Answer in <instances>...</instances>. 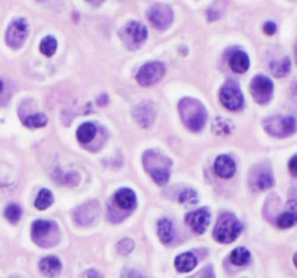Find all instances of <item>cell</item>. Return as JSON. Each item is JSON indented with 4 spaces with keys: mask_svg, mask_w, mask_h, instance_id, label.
Instances as JSON below:
<instances>
[{
    "mask_svg": "<svg viewBox=\"0 0 297 278\" xmlns=\"http://www.w3.org/2000/svg\"><path fill=\"white\" fill-rule=\"evenodd\" d=\"M178 109H180L181 120L184 126L187 127L189 131L198 133L204 128L207 121V111L200 101L192 98L181 99Z\"/></svg>",
    "mask_w": 297,
    "mask_h": 278,
    "instance_id": "1",
    "label": "cell"
},
{
    "mask_svg": "<svg viewBox=\"0 0 297 278\" xmlns=\"http://www.w3.org/2000/svg\"><path fill=\"white\" fill-rule=\"evenodd\" d=\"M275 31H277V25H275L274 22H267V24L264 25V32H265L267 35H274Z\"/></svg>",
    "mask_w": 297,
    "mask_h": 278,
    "instance_id": "35",
    "label": "cell"
},
{
    "mask_svg": "<svg viewBox=\"0 0 297 278\" xmlns=\"http://www.w3.org/2000/svg\"><path fill=\"white\" fill-rule=\"evenodd\" d=\"M198 278H216L214 277V271H213V267H206L203 271H200L197 274Z\"/></svg>",
    "mask_w": 297,
    "mask_h": 278,
    "instance_id": "33",
    "label": "cell"
},
{
    "mask_svg": "<svg viewBox=\"0 0 297 278\" xmlns=\"http://www.w3.org/2000/svg\"><path fill=\"white\" fill-rule=\"evenodd\" d=\"M274 185V178H272V173L270 171H262L260 172L258 178H256V187L258 189H268Z\"/></svg>",
    "mask_w": 297,
    "mask_h": 278,
    "instance_id": "28",
    "label": "cell"
},
{
    "mask_svg": "<svg viewBox=\"0 0 297 278\" xmlns=\"http://www.w3.org/2000/svg\"><path fill=\"white\" fill-rule=\"evenodd\" d=\"M133 115L140 126L143 128H147L153 124L154 117H156V108L152 102H142L140 105L134 108Z\"/></svg>",
    "mask_w": 297,
    "mask_h": 278,
    "instance_id": "12",
    "label": "cell"
},
{
    "mask_svg": "<svg viewBox=\"0 0 297 278\" xmlns=\"http://www.w3.org/2000/svg\"><path fill=\"white\" fill-rule=\"evenodd\" d=\"M76 135H77V140H79L82 144L90 143V142L95 138V135H96V126L92 124V123H83V124L77 128Z\"/></svg>",
    "mask_w": 297,
    "mask_h": 278,
    "instance_id": "21",
    "label": "cell"
},
{
    "mask_svg": "<svg viewBox=\"0 0 297 278\" xmlns=\"http://www.w3.org/2000/svg\"><path fill=\"white\" fill-rule=\"evenodd\" d=\"M117 249L121 255H128L130 252L134 249V242H133L131 239H123V241L117 245Z\"/></svg>",
    "mask_w": 297,
    "mask_h": 278,
    "instance_id": "32",
    "label": "cell"
},
{
    "mask_svg": "<svg viewBox=\"0 0 297 278\" xmlns=\"http://www.w3.org/2000/svg\"><path fill=\"white\" fill-rule=\"evenodd\" d=\"M242 232V225L241 222L230 213H225L220 215L219 222H217L213 236L217 242L220 243H232L234 242L239 234Z\"/></svg>",
    "mask_w": 297,
    "mask_h": 278,
    "instance_id": "3",
    "label": "cell"
},
{
    "mask_svg": "<svg viewBox=\"0 0 297 278\" xmlns=\"http://www.w3.org/2000/svg\"><path fill=\"white\" fill-rule=\"evenodd\" d=\"M99 210H101V207H99L96 201H89V203L83 204L74 211V220L79 225H89L90 222H93L99 215Z\"/></svg>",
    "mask_w": 297,
    "mask_h": 278,
    "instance_id": "13",
    "label": "cell"
},
{
    "mask_svg": "<svg viewBox=\"0 0 297 278\" xmlns=\"http://www.w3.org/2000/svg\"><path fill=\"white\" fill-rule=\"evenodd\" d=\"M294 57H296V63H297V44L294 47Z\"/></svg>",
    "mask_w": 297,
    "mask_h": 278,
    "instance_id": "39",
    "label": "cell"
},
{
    "mask_svg": "<svg viewBox=\"0 0 297 278\" xmlns=\"http://www.w3.org/2000/svg\"><path fill=\"white\" fill-rule=\"evenodd\" d=\"M288 171H290V173H291L294 178H297V154L293 156V157L290 159V162H288Z\"/></svg>",
    "mask_w": 297,
    "mask_h": 278,
    "instance_id": "34",
    "label": "cell"
},
{
    "mask_svg": "<svg viewBox=\"0 0 297 278\" xmlns=\"http://www.w3.org/2000/svg\"><path fill=\"white\" fill-rule=\"evenodd\" d=\"M220 102L226 109L237 111L243 107V95L237 83L227 82L220 89Z\"/></svg>",
    "mask_w": 297,
    "mask_h": 278,
    "instance_id": "7",
    "label": "cell"
},
{
    "mask_svg": "<svg viewBox=\"0 0 297 278\" xmlns=\"http://www.w3.org/2000/svg\"><path fill=\"white\" fill-rule=\"evenodd\" d=\"M197 201H198V195L194 189L187 188V189H184V191L180 194V203L185 204V206H194Z\"/></svg>",
    "mask_w": 297,
    "mask_h": 278,
    "instance_id": "31",
    "label": "cell"
},
{
    "mask_svg": "<svg viewBox=\"0 0 297 278\" xmlns=\"http://www.w3.org/2000/svg\"><path fill=\"white\" fill-rule=\"evenodd\" d=\"M53 201H54V198H53L51 191L44 188L39 191V194H38V197H36L35 207L38 210H45V208H48V207L53 204Z\"/></svg>",
    "mask_w": 297,
    "mask_h": 278,
    "instance_id": "25",
    "label": "cell"
},
{
    "mask_svg": "<svg viewBox=\"0 0 297 278\" xmlns=\"http://www.w3.org/2000/svg\"><path fill=\"white\" fill-rule=\"evenodd\" d=\"M85 278H102V275L99 274L98 271H95V269H88L85 272Z\"/></svg>",
    "mask_w": 297,
    "mask_h": 278,
    "instance_id": "36",
    "label": "cell"
},
{
    "mask_svg": "<svg viewBox=\"0 0 297 278\" xmlns=\"http://www.w3.org/2000/svg\"><path fill=\"white\" fill-rule=\"evenodd\" d=\"M32 241L41 248H50L58 242V227L50 220H35L32 223Z\"/></svg>",
    "mask_w": 297,
    "mask_h": 278,
    "instance_id": "4",
    "label": "cell"
},
{
    "mask_svg": "<svg viewBox=\"0 0 297 278\" xmlns=\"http://www.w3.org/2000/svg\"><path fill=\"white\" fill-rule=\"evenodd\" d=\"M143 165L146 172L152 176V180L157 185L163 187L168 184L172 166V161L169 157L154 150H147L143 154Z\"/></svg>",
    "mask_w": 297,
    "mask_h": 278,
    "instance_id": "2",
    "label": "cell"
},
{
    "mask_svg": "<svg viewBox=\"0 0 297 278\" xmlns=\"http://www.w3.org/2000/svg\"><path fill=\"white\" fill-rule=\"evenodd\" d=\"M126 32L133 39L134 44H142L147 38V29L140 22H130L126 28Z\"/></svg>",
    "mask_w": 297,
    "mask_h": 278,
    "instance_id": "19",
    "label": "cell"
},
{
    "mask_svg": "<svg viewBox=\"0 0 297 278\" xmlns=\"http://www.w3.org/2000/svg\"><path fill=\"white\" fill-rule=\"evenodd\" d=\"M165 74V64L161 62H152V63L144 64L140 67V70L137 73V83L140 86H153Z\"/></svg>",
    "mask_w": 297,
    "mask_h": 278,
    "instance_id": "6",
    "label": "cell"
},
{
    "mask_svg": "<svg viewBox=\"0 0 297 278\" xmlns=\"http://www.w3.org/2000/svg\"><path fill=\"white\" fill-rule=\"evenodd\" d=\"M126 278H143L140 274H137L134 271H128L126 274Z\"/></svg>",
    "mask_w": 297,
    "mask_h": 278,
    "instance_id": "37",
    "label": "cell"
},
{
    "mask_svg": "<svg viewBox=\"0 0 297 278\" xmlns=\"http://www.w3.org/2000/svg\"><path fill=\"white\" fill-rule=\"evenodd\" d=\"M197 256L192 252H185L176 256L175 268L178 272H189L197 267Z\"/></svg>",
    "mask_w": 297,
    "mask_h": 278,
    "instance_id": "18",
    "label": "cell"
},
{
    "mask_svg": "<svg viewBox=\"0 0 297 278\" xmlns=\"http://www.w3.org/2000/svg\"><path fill=\"white\" fill-rule=\"evenodd\" d=\"M114 200L117 203V206L121 210H127V211H131L135 207V194L134 191H131L130 188H121L118 189L114 195Z\"/></svg>",
    "mask_w": 297,
    "mask_h": 278,
    "instance_id": "17",
    "label": "cell"
},
{
    "mask_svg": "<svg viewBox=\"0 0 297 278\" xmlns=\"http://www.w3.org/2000/svg\"><path fill=\"white\" fill-rule=\"evenodd\" d=\"M297 223V200H290L287 203V211L277 219L280 229H288Z\"/></svg>",
    "mask_w": 297,
    "mask_h": 278,
    "instance_id": "16",
    "label": "cell"
},
{
    "mask_svg": "<svg viewBox=\"0 0 297 278\" xmlns=\"http://www.w3.org/2000/svg\"><path fill=\"white\" fill-rule=\"evenodd\" d=\"M290 58L288 57H284V58H281L279 62H274V63H271V72L274 76H277V77H284V76H287L288 72H290Z\"/></svg>",
    "mask_w": 297,
    "mask_h": 278,
    "instance_id": "24",
    "label": "cell"
},
{
    "mask_svg": "<svg viewBox=\"0 0 297 278\" xmlns=\"http://www.w3.org/2000/svg\"><path fill=\"white\" fill-rule=\"evenodd\" d=\"M47 123H48V118L45 114H34L24 120V126L28 128H41L47 126Z\"/></svg>",
    "mask_w": 297,
    "mask_h": 278,
    "instance_id": "26",
    "label": "cell"
},
{
    "mask_svg": "<svg viewBox=\"0 0 297 278\" xmlns=\"http://www.w3.org/2000/svg\"><path fill=\"white\" fill-rule=\"evenodd\" d=\"M293 262H294V265H296V268H297V253L293 256Z\"/></svg>",
    "mask_w": 297,
    "mask_h": 278,
    "instance_id": "38",
    "label": "cell"
},
{
    "mask_svg": "<svg viewBox=\"0 0 297 278\" xmlns=\"http://www.w3.org/2000/svg\"><path fill=\"white\" fill-rule=\"evenodd\" d=\"M272 90H274V85L267 76H262V74L255 76L251 82V93L253 99L261 105L270 102L272 98Z\"/></svg>",
    "mask_w": 297,
    "mask_h": 278,
    "instance_id": "8",
    "label": "cell"
},
{
    "mask_svg": "<svg viewBox=\"0 0 297 278\" xmlns=\"http://www.w3.org/2000/svg\"><path fill=\"white\" fill-rule=\"evenodd\" d=\"M55 50H57V41L54 36H45L41 41V53L47 57H51L55 53Z\"/></svg>",
    "mask_w": 297,
    "mask_h": 278,
    "instance_id": "29",
    "label": "cell"
},
{
    "mask_svg": "<svg viewBox=\"0 0 297 278\" xmlns=\"http://www.w3.org/2000/svg\"><path fill=\"white\" fill-rule=\"evenodd\" d=\"M147 18L153 24L154 28L163 31L171 27L173 21V10L168 5H154L147 12Z\"/></svg>",
    "mask_w": 297,
    "mask_h": 278,
    "instance_id": "9",
    "label": "cell"
},
{
    "mask_svg": "<svg viewBox=\"0 0 297 278\" xmlns=\"http://www.w3.org/2000/svg\"><path fill=\"white\" fill-rule=\"evenodd\" d=\"M187 223L198 234H203L210 223V211L208 208H200L187 214Z\"/></svg>",
    "mask_w": 297,
    "mask_h": 278,
    "instance_id": "11",
    "label": "cell"
},
{
    "mask_svg": "<svg viewBox=\"0 0 297 278\" xmlns=\"http://www.w3.org/2000/svg\"><path fill=\"white\" fill-rule=\"evenodd\" d=\"M2 89H3V82L0 81V92H2Z\"/></svg>",
    "mask_w": 297,
    "mask_h": 278,
    "instance_id": "40",
    "label": "cell"
},
{
    "mask_svg": "<svg viewBox=\"0 0 297 278\" xmlns=\"http://www.w3.org/2000/svg\"><path fill=\"white\" fill-rule=\"evenodd\" d=\"M62 262L57 256H45L43 260L39 261V271L41 274L47 278H54L57 277L60 272H62Z\"/></svg>",
    "mask_w": 297,
    "mask_h": 278,
    "instance_id": "15",
    "label": "cell"
},
{
    "mask_svg": "<svg viewBox=\"0 0 297 278\" xmlns=\"http://www.w3.org/2000/svg\"><path fill=\"white\" fill-rule=\"evenodd\" d=\"M214 171H216V173L220 178L229 180V178L233 176L234 172H236V163H234V161L230 156L222 154L214 162Z\"/></svg>",
    "mask_w": 297,
    "mask_h": 278,
    "instance_id": "14",
    "label": "cell"
},
{
    "mask_svg": "<svg viewBox=\"0 0 297 278\" xmlns=\"http://www.w3.org/2000/svg\"><path fill=\"white\" fill-rule=\"evenodd\" d=\"M232 127L233 126H232L230 121H227L225 118H216L214 123H213V131L220 135L230 134L232 133Z\"/></svg>",
    "mask_w": 297,
    "mask_h": 278,
    "instance_id": "27",
    "label": "cell"
},
{
    "mask_svg": "<svg viewBox=\"0 0 297 278\" xmlns=\"http://www.w3.org/2000/svg\"><path fill=\"white\" fill-rule=\"evenodd\" d=\"M230 67L234 73H245L249 69V57L243 51H236L230 57Z\"/></svg>",
    "mask_w": 297,
    "mask_h": 278,
    "instance_id": "20",
    "label": "cell"
},
{
    "mask_svg": "<svg viewBox=\"0 0 297 278\" xmlns=\"http://www.w3.org/2000/svg\"><path fill=\"white\" fill-rule=\"evenodd\" d=\"M21 215H22V210H21V207L16 206V204H9V206L6 207V210H5V217L9 220L10 223H13V225L18 223Z\"/></svg>",
    "mask_w": 297,
    "mask_h": 278,
    "instance_id": "30",
    "label": "cell"
},
{
    "mask_svg": "<svg viewBox=\"0 0 297 278\" xmlns=\"http://www.w3.org/2000/svg\"><path fill=\"white\" fill-rule=\"evenodd\" d=\"M157 234H159V239L165 245L172 242V239H173V225H172V222L169 219L159 220V223H157Z\"/></svg>",
    "mask_w": 297,
    "mask_h": 278,
    "instance_id": "22",
    "label": "cell"
},
{
    "mask_svg": "<svg viewBox=\"0 0 297 278\" xmlns=\"http://www.w3.org/2000/svg\"><path fill=\"white\" fill-rule=\"evenodd\" d=\"M251 260V252L246 248H236L232 253H230V261L232 264L237 265V267H243L246 265Z\"/></svg>",
    "mask_w": 297,
    "mask_h": 278,
    "instance_id": "23",
    "label": "cell"
},
{
    "mask_svg": "<svg viewBox=\"0 0 297 278\" xmlns=\"http://www.w3.org/2000/svg\"><path fill=\"white\" fill-rule=\"evenodd\" d=\"M28 36V24L25 19H15L12 21L8 31H6V43L12 48L22 47Z\"/></svg>",
    "mask_w": 297,
    "mask_h": 278,
    "instance_id": "10",
    "label": "cell"
},
{
    "mask_svg": "<svg viewBox=\"0 0 297 278\" xmlns=\"http://www.w3.org/2000/svg\"><path fill=\"white\" fill-rule=\"evenodd\" d=\"M296 120L293 117H283V115H275V117L267 118L264 121V128L265 131L272 137L277 138H284L288 135L296 133Z\"/></svg>",
    "mask_w": 297,
    "mask_h": 278,
    "instance_id": "5",
    "label": "cell"
}]
</instances>
